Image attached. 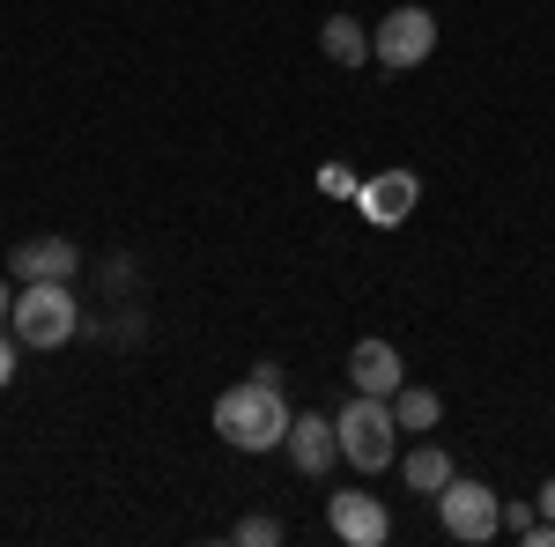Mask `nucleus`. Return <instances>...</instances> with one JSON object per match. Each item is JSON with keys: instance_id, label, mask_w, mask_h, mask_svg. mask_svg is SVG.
<instances>
[{"instance_id": "obj_18", "label": "nucleus", "mask_w": 555, "mask_h": 547, "mask_svg": "<svg viewBox=\"0 0 555 547\" xmlns=\"http://www.w3.org/2000/svg\"><path fill=\"white\" fill-rule=\"evenodd\" d=\"M15 378V334H8V326H0V385Z\"/></svg>"}, {"instance_id": "obj_20", "label": "nucleus", "mask_w": 555, "mask_h": 547, "mask_svg": "<svg viewBox=\"0 0 555 547\" xmlns=\"http://www.w3.org/2000/svg\"><path fill=\"white\" fill-rule=\"evenodd\" d=\"M8 318H15V296H8V282H0V326H8Z\"/></svg>"}, {"instance_id": "obj_19", "label": "nucleus", "mask_w": 555, "mask_h": 547, "mask_svg": "<svg viewBox=\"0 0 555 547\" xmlns=\"http://www.w3.org/2000/svg\"><path fill=\"white\" fill-rule=\"evenodd\" d=\"M533 504H541V518H555V481L541 489V496H533Z\"/></svg>"}, {"instance_id": "obj_2", "label": "nucleus", "mask_w": 555, "mask_h": 547, "mask_svg": "<svg viewBox=\"0 0 555 547\" xmlns=\"http://www.w3.org/2000/svg\"><path fill=\"white\" fill-rule=\"evenodd\" d=\"M334 429H341V459L363 466V473H385V466L400 459V415H392V400H378V392H356L341 415H334Z\"/></svg>"}, {"instance_id": "obj_17", "label": "nucleus", "mask_w": 555, "mask_h": 547, "mask_svg": "<svg viewBox=\"0 0 555 547\" xmlns=\"http://www.w3.org/2000/svg\"><path fill=\"white\" fill-rule=\"evenodd\" d=\"M319 185H326V193H356V178H348L341 164H326V170H319Z\"/></svg>"}, {"instance_id": "obj_12", "label": "nucleus", "mask_w": 555, "mask_h": 547, "mask_svg": "<svg viewBox=\"0 0 555 547\" xmlns=\"http://www.w3.org/2000/svg\"><path fill=\"white\" fill-rule=\"evenodd\" d=\"M319 44H326V60H334V67H363V60H371V30H363L356 15H326Z\"/></svg>"}, {"instance_id": "obj_8", "label": "nucleus", "mask_w": 555, "mask_h": 547, "mask_svg": "<svg viewBox=\"0 0 555 547\" xmlns=\"http://www.w3.org/2000/svg\"><path fill=\"white\" fill-rule=\"evenodd\" d=\"M8 266H15V282H75L82 274V245L75 237H23L8 252Z\"/></svg>"}, {"instance_id": "obj_1", "label": "nucleus", "mask_w": 555, "mask_h": 547, "mask_svg": "<svg viewBox=\"0 0 555 547\" xmlns=\"http://www.w3.org/2000/svg\"><path fill=\"white\" fill-rule=\"evenodd\" d=\"M215 437H222L230 452H274V444L289 437V407H282V385H267V378L230 385V392L215 400Z\"/></svg>"}, {"instance_id": "obj_15", "label": "nucleus", "mask_w": 555, "mask_h": 547, "mask_svg": "<svg viewBox=\"0 0 555 547\" xmlns=\"http://www.w3.org/2000/svg\"><path fill=\"white\" fill-rule=\"evenodd\" d=\"M533 518H541V504H504V533H526Z\"/></svg>"}, {"instance_id": "obj_7", "label": "nucleus", "mask_w": 555, "mask_h": 547, "mask_svg": "<svg viewBox=\"0 0 555 547\" xmlns=\"http://www.w3.org/2000/svg\"><path fill=\"white\" fill-rule=\"evenodd\" d=\"M326 525H334V541H348V547H385L392 541V518H385V504L371 489H341V496L326 504Z\"/></svg>"}, {"instance_id": "obj_5", "label": "nucleus", "mask_w": 555, "mask_h": 547, "mask_svg": "<svg viewBox=\"0 0 555 547\" xmlns=\"http://www.w3.org/2000/svg\"><path fill=\"white\" fill-rule=\"evenodd\" d=\"M429 52H437V15H429V8H415V0H408V8H392L378 30H371V60H378V67H392V75L423 67Z\"/></svg>"}, {"instance_id": "obj_16", "label": "nucleus", "mask_w": 555, "mask_h": 547, "mask_svg": "<svg viewBox=\"0 0 555 547\" xmlns=\"http://www.w3.org/2000/svg\"><path fill=\"white\" fill-rule=\"evenodd\" d=\"M518 541H526V547H555V518H533V525H526Z\"/></svg>"}, {"instance_id": "obj_14", "label": "nucleus", "mask_w": 555, "mask_h": 547, "mask_svg": "<svg viewBox=\"0 0 555 547\" xmlns=\"http://www.w3.org/2000/svg\"><path fill=\"white\" fill-rule=\"evenodd\" d=\"M237 541H245V547H274V541H282V518H267V510L237 518Z\"/></svg>"}, {"instance_id": "obj_10", "label": "nucleus", "mask_w": 555, "mask_h": 547, "mask_svg": "<svg viewBox=\"0 0 555 547\" xmlns=\"http://www.w3.org/2000/svg\"><path fill=\"white\" fill-rule=\"evenodd\" d=\"M348 385H356V392H378V400H392V392L408 385V370H400V348H392V340H356V355H348Z\"/></svg>"}, {"instance_id": "obj_6", "label": "nucleus", "mask_w": 555, "mask_h": 547, "mask_svg": "<svg viewBox=\"0 0 555 547\" xmlns=\"http://www.w3.org/2000/svg\"><path fill=\"white\" fill-rule=\"evenodd\" d=\"M415 200H423V178L415 170H378V178L356 185V208H363V222H378V230H400L415 214Z\"/></svg>"}, {"instance_id": "obj_3", "label": "nucleus", "mask_w": 555, "mask_h": 547, "mask_svg": "<svg viewBox=\"0 0 555 547\" xmlns=\"http://www.w3.org/2000/svg\"><path fill=\"white\" fill-rule=\"evenodd\" d=\"M8 334L23 340V348H67V340L82 334V303H75L67 282H23Z\"/></svg>"}, {"instance_id": "obj_13", "label": "nucleus", "mask_w": 555, "mask_h": 547, "mask_svg": "<svg viewBox=\"0 0 555 547\" xmlns=\"http://www.w3.org/2000/svg\"><path fill=\"white\" fill-rule=\"evenodd\" d=\"M392 415H400V437H423V429H437L444 400H437L429 385H400V392H392Z\"/></svg>"}, {"instance_id": "obj_4", "label": "nucleus", "mask_w": 555, "mask_h": 547, "mask_svg": "<svg viewBox=\"0 0 555 547\" xmlns=\"http://www.w3.org/2000/svg\"><path fill=\"white\" fill-rule=\"evenodd\" d=\"M437 518H444V533L460 547H481V541H496L504 533V496L496 489H481V481H460L452 473V489L437 496Z\"/></svg>"}, {"instance_id": "obj_11", "label": "nucleus", "mask_w": 555, "mask_h": 547, "mask_svg": "<svg viewBox=\"0 0 555 547\" xmlns=\"http://www.w3.org/2000/svg\"><path fill=\"white\" fill-rule=\"evenodd\" d=\"M400 473H408V489H415V496H429V504H437V496L452 489V473H460V466H452V452H444V444H415V452L400 459Z\"/></svg>"}, {"instance_id": "obj_9", "label": "nucleus", "mask_w": 555, "mask_h": 547, "mask_svg": "<svg viewBox=\"0 0 555 547\" xmlns=\"http://www.w3.org/2000/svg\"><path fill=\"white\" fill-rule=\"evenodd\" d=\"M282 452H289V466L297 473H326V466L341 459V429H334V415H289V437H282Z\"/></svg>"}]
</instances>
